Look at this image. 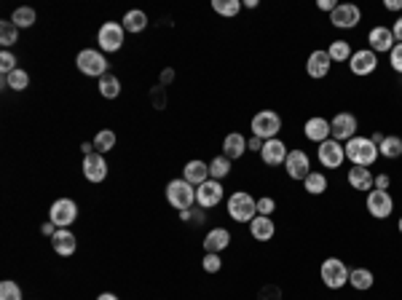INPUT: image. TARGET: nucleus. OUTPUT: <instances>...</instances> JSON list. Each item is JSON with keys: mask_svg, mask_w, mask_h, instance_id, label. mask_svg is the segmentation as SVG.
Wrapping results in <instances>:
<instances>
[{"mask_svg": "<svg viewBox=\"0 0 402 300\" xmlns=\"http://www.w3.org/2000/svg\"><path fill=\"white\" fill-rule=\"evenodd\" d=\"M343 150H346V159L351 161V166H367L370 169V164H376L378 161V145L370 140V137H351V140L343 145Z\"/></svg>", "mask_w": 402, "mask_h": 300, "instance_id": "obj_1", "label": "nucleus"}, {"mask_svg": "<svg viewBox=\"0 0 402 300\" xmlns=\"http://www.w3.org/2000/svg\"><path fill=\"white\" fill-rule=\"evenodd\" d=\"M228 215L236 222H252L258 218V199H252L247 191H236L228 199Z\"/></svg>", "mask_w": 402, "mask_h": 300, "instance_id": "obj_2", "label": "nucleus"}, {"mask_svg": "<svg viewBox=\"0 0 402 300\" xmlns=\"http://www.w3.org/2000/svg\"><path fill=\"white\" fill-rule=\"evenodd\" d=\"M166 201L180 212H191V206L196 204V188L188 180H172L166 185Z\"/></svg>", "mask_w": 402, "mask_h": 300, "instance_id": "obj_3", "label": "nucleus"}, {"mask_svg": "<svg viewBox=\"0 0 402 300\" xmlns=\"http://www.w3.org/2000/svg\"><path fill=\"white\" fill-rule=\"evenodd\" d=\"M250 129H252V137H258V140H263V142L274 140L281 129L279 113H274V110H261V113H255Z\"/></svg>", "mask_w": 402, "mask_h": 300, "instance_id": "obj_4", "label": "nucleus"}, {"mask_svg": "<svg viewBox=\"0 0 402 300\" xmlns=\"http://www.w3.org/2000/svg\"><path fill=\"white\" fill-rule=\"evenodd\" d=\"M349 268H346V263L341 258H327V261L322 263L320 268V276L324 281V287H330V290H341L349 284Z\"/></svg>", "mask_w": 402, "mask_h": 300, "instance_id": "obj_5", "label": "nucleus"}, {"mask_svg": "<svg viewBox=\"0 0 402 300\" xmlns=\"http://www.w3.org/2000/svg\"><path fill=\"white\" fill-rule=\"evenodd\" d=\"M76 64H78V70L83 76H89V78H102V76H107L105 70H107V60H105V54L97 51V48H83L78 57H76Z\"/></svg>", "mask_w": 402, "mask_h": 300, "instance_id": "obj_6", "label": "nucleus"}, {"mask_svg": "<svg viewBox=\"0 0 402 300\" xmlns=\"http://www.w3.org/2000/svg\"><path fill=\"white\" fill-rule=\"evenodd\" d=\"M78 218V204L73 199H60L51 204V209H49V220L54 222L57 228H67V225H73Z\"/></svg>", "mask_w": 402, "mask_h": 300, "instance_id": "obj_7", "label": "nucleus"}, {"mask_svg": "<svg viewBox=\"0 0 402 300\" xmlns=\"http://www.w3.org/2000/svg\"><path fill=\"white\" fill-rule=\"evenodd\" d=\"M365 206H367V212H370L376 220H386V218L392 215V209H394V199H392L389 191H376V188H373V191L367 193Z\"/></svg>", "mask_w": 402, "mask_h": 300, "instance_id": "obj_8", "label": "nucleus"}, {"mask_svg": "<svg viewBox=\"0 0 402 300\" xmlns=\"http://www.w3.org/2000/svg\"><path fill=\"white\" fill-rule=\"evenodd\" d=\"M360 21H362V11H360V6H354V3H341V6H335L333 14H330V24L338 27V30H351V27H357Z\"/></svg>", "mask_w": 402, "mask_h": 300, "instance_id": "obj_9", "label": "nucleus"}, {"mask_svg": "<svg viewBox=\"0 0 402 300\" xmlns=\"http://www.w3.org/2000/svg\"><path fill=\"white\" fill-rule=\"evenodd\" d=\"M97 43H100L102 51H107V54L119 51L121 46H123V24H119V21H105L100 27V33H97Z\"/></svg>", "mask_w": 402, "mask_h": 300, "instance_id": "obj_10", "label": "nucleus"}, {"mask_svg": "<svg viewBox=\"0 0 402 300\" xmlns=\"http://www.w3.org/2000/svg\"><path fill=\"white\" fill-rule=\"evenodd\" d=\"M284 169H287V175L292 177V180H306L308 175H311V161L306 156V150L301 148H295V150H290L287 153V161H284Z\"/></svg>", "mask_w": 402, "mask_h": 300, "instance_id": "obj_11", "label": "nucleus"}, {"mask_svg": "<svg viewBox=\"0 0 402 300\" xmlns=\"http://www.w3.org/2000/svg\"><path fill=\"white\" fill-rule=\"evenodd\" d=\"M317 156H320V164L324 169H338L343 161H346V150H343V145L338 140H324L320 145V150H317Z\"/></svg>", "mask_w": 402, "mask_h": 300, "instance_id": "obj_12", "label": "nucleus"}, {"mask_svg": "<svg viewBox=\"0 0 402 300\" xmlns=\"http://www.w3.org/2000/svg\"><path fill=\"white\" fill-rule=\"evenodd\" d=\"M376 67H378V54L370 51V48H360V51H354L351 60H349V70H351L354 76H360V78L370 76Z\"/></svg>", "mask_w": 402, "mask_h": 300, "instance_id": "obj_13", "label": "nucleus"}, {"mask_svg": "<svg viewBox=\"0 0 402 300\" xmlns=\"http://www.w3.org/2000/svg\"><path fill=\"white\" fill-rule=\"evenodd\" d=\"M222 185L220 180H207L201 182L199 188H196V204H199L201 209H212V206H218L222 201Z\"/></svg>", "mask_w": 402, "mask_h": 300, "instance_id": "obj_14", "label": "nucleus"}, {"mask_svg": "<svg viewBox=\"0 0 402 300\" xmlns=\"http://www.w3.org/2000/svg\"><path fill=\"white\" fill-rule=\"evenodd\" d=\"M357 129H360V123L357 118L351 116V113H338L335 118L330 121V132H333V140H351V137H357Z\"/></svg>", "mask_w": 402, "mask_h": 300, "instance_id": "obj_15", "label": "nucleus"}, {"mask_svg": "<svg viewBox=\"0 0 402 300\" xmlns=\"http://www.w3.org/2000/svg\"><path fill=\"white\" fill-rule=\"evenodd\" d=\"M367 43H370V51H376V54H389L392 48H394V33H392V27H373L370 33H367Z\"/></svg>", "mask_w": 402, "mask_h": 300, "instance_id": "obj_16", "label": "nucleus"}, {"mask_svg": "<svg viewBox=\"0 0 402 300\" xmlns=\"http://www.w3.org/2000/svg\"><path fill=\"white\" fill-rule=\"evenodd\" d=\"M330 67H333V60H330V54H327L324 48L311 51L308 60H306V73H308V78H324V76L330 73Z\"/></svg>", "mask_w": 402, "mask_h": 300, "instance_id": "obj_17", "label": "nucleus"}, {"mask_svg": "<svg viewBox=\"0 0 402 300\" xmlns=\"http://www.w3.org/2000/svg\"><path fill=\"white\" fill-rule=\"evenodd\" d=\"M287 145L279 140V137H274V140H265L263 142V150H261V159L265 166H279L287 161Z\"/></svg>", "mask_w": 402, "mask_h": 300, "instance_id": "obj_18", "label": "nucleus"}, {"mask_svg": "<svg viewBox=\"0 0 402 300\" xmlns=\"http://www.w3.org/2000/svg\"><path fill=\"white\" fill-rule=\"evenodd\" d=\"M83 175H86V180L89 182H102L107 177V161L102 153H89L86 159H83Z\"/></svg>", "mask_w": 402, "mask_h": 300, "instance_id": "obj_19", "label": "nucleus"}, {"mask_svg": "<svg viewBox=\"0 0 402 300\" xmlns=\"http://www.w3.org/2000/svg\"><path fill=\"white\" fill-rule=\"evenodd\" d=\"M303 134H306V140L311 142H324L333 137V132H330V121L322 118V116H314V118L306 121V126H303Z\"/></svg>", "mask_w": 402, "mask_h": 300, "instance_id": "obj_20", "label": "nucleus"}, {"mask_svg": "<svg viewBox=\"0 0 402 300\" xmlns=\"http://www.w3.org/2000/svg\"><path fill=\"white\" fill-rule=\"evenodd\" d=\"M51 247H54V252H57L60 258H70V255L76 252V247H78L76 233H70L67 228H57V233L51 236Z\"/></svg>", "mask_w": 402, "mask_h": 300, "instance_id": "obj_21", "label": "nucleus"}, {"mask_svg": "<svg viewBox=\"0 0 402 300\" xmlns=\"http://www.w3.org/2000/svg\"><path fill=\"white\" fill-rule=\"evenodd\" d=\"M373 172L367 169V166H351L349 169V185L354 188V191H360V193H370L373 191Z\"/></svg>", "mask_w": 402, "mask_h": 300, "instance_id": "obj_22", "label": "nucleus"}, {"mask_svg": "<svg viewBox=\"0 0 402 300\" xmlns=\"http://www.w3.org/2000/svg\"><path fill=\"white\" fill-rule=\"evenodd\" d=\"M228 247H231V233H228L225 228H212V231L204 236V249H207V252L220 255L222 249H228Z\"/></svg>", "mask_w": 402, "mask_h": 300, "instance_id": "obj_23", "label": "nucleus"}, {"mask_svg": "<svg viewBox=\"0 0 402 300\" xmlns=\"http://www.w3.org/2000/svg\"><path fill=\"white\" fill-rule=\"evenodd\" d=\"M250 233H252V239H258V241H271L277 236V225H274L271 218L258 215L255 220L250 222Z\"/></svg>", "mask_w": 402, "mask_h": 300, "instance_id": "obj_24", "label": "nucleus"}, {"mask_svg": "<svg viewBox=\"0 0 402 300\" xmlns=\"http://www.w3.org/2000/svg\"><path fill=\"white\" fill-rule=\"evenodd\" d=\"M182 180H188L191 185L199 188L201 182L209 180V164H204V161H188L185 169H182Z\"/></svg>", "mask_w": 402, "mask_h": 300, "instance_id": "obj_25", "label": "nucleus"}, {"mask_svg": "<svg viewBox=\"0 0 402 300\" xmlns=\"http://www.w3.org/2000/svg\"><path fill=\"white\" fill-rule=\"evenodd\" d=\"M247 153V137L239 134V132H234V134H228L225 140H222V156L231 161L241 159Z\"/></svg>", "mask_w": 402, "mask_h": 300, "instance_id": "obj_26", "label": "nucleus"}, {"mask_svg": "<svg viewBox=\"0 0 402 300\" xmlns=\"http://www.w3.org/2000/svg\"><path fill=\"white\" fill-rule=\"evenodd\" d=\"M373 281H376V276H373V271H367V268H354V271L349 274V284H351L354 290H360V292L370 290Z\"/></svg>", "mask_w": 402, "mask_h": 300, "instance_id": "obj_27", "label": "nucleus"}, {"mask_svg": "<svg viewBox=\"0 0 402 300\" xmlns=\"http://www.w3.org/2000/svg\"><path fill=\"white\" fill-rule=\"evenodd\" d=\"M145 27H148V14L140 11V8H134V11H129L123 17V30L126 33H142Z\"/></svg>", "mask_w": 402, "mask_h": 300, "instance_id": "obj_28", "label": "nucleus"}, {"mask_svg": "<svg viewBox=\"0 0 402 300\" xmlns=\"http://www.w3.org/2000/svg\"><path fill=\"white\" fill-rule=\"evenodd\" d=\"M378 153H381L383 159H400L402 156V137H397V134L383 137V142L378 145Z\"/></svg>", "mask_w": 402, "mask_h": 300, "instance_id": "obj_29", "label": "nucleus"}, {"mask_svg": "<svg viewBox=\"0 0 402 300\" xmlns=\"http://www.w3.org/2000/svg\"><path fill=\"white\" fill-rule=\"evenodd\" d=\"M327 54H330L333 62H349L354 51H351V43L349 40H333L330 48H327Z\"/></svg>", "mask_w": 402, "mask_h": 300, "instance_id": "obj_30", "label": "nucleus"}, {"mask_svg": "<svg viewBox=\"0 0 402 300\" xmlns=\"http://www.w3.org/2000/svg\"><path fill=\"white\" fill-rule=\"evenodd\" d=\"M303 188H306V193H311V196H322V193L327 191V177H324L322 172H311V175L303 180Z\"/></svg>", "mask_w": 402, "mask_h": 300, "instance_id": "obj_31", "label": "nucleus"}, {"mask_svg": "<svg viewBox=\"0 0 402 300\" xmlns=\"http://www.w3.org/2000/svg\"><path fill=\"white\" fill-rule=\"evenodd\" d=\"M228 175H231V159L218 156V159L209 161V180H222Z\"/></svg>", "mask_w": 402, "mask_h": 300, "instance_id": "obj_32", "label": "nucleus"}, {"mask_svg": "<svg viewBox=\"0 0 402 300\" xmlns=\"http://www.w3.org/2000/svg\"><path fill=\"white\" fill-rule=\"evenodd\" d=\"M3 83L8 86V89H14V91H24L27 86H30V76L24 73V70H14V73H8V76H3Z\"/></svg>", "mask_w": 402, "mask_h": 300, "instance_id": "obj_33", "label": "nucleus"}, {"mask_svg": "<svg viewBox=\"0 0 402 300\" xmlns=\"http://www.w3.org/2000/svg\"><path fill=\"white\" fill-rule=\"evenodd\" d=\"M100 94L105 100H116L121 94V80L116 76H102L100 78Z\"/></svg>", "mask_w": 402, "mask_h": 300, "instance_id": "obj_34", "label": "nucleus"}, {"mask_svg": "<svg viewBox=\"0 0 402 300\" xmlns=\"http://www.w3.org/2000/svg\"><path fill=\"white\" fill-rule=\"evenodd\" d=\"M17 40H19V27H17L11 19L0 21V43L8 48V46H14Z\"/></svg>", "mask_w": 402, "mask_h": 300, "instance_id": "obj_35", "label": "nucleus"}, {"mask_svg": "<svg viewBox=\"0 0 402 300\" xmlns=\"http://www.w3.org/2000/svg\"><path fill=\"white\" fill-rule=\"evenodd\" d=\"M91 145H94V150H97V153H102V156H105V153H107V150H113V145H116V132H110V129H102L100 134L94 137V142H91Z\"/></svg>", "mask_w": 402, "mask_h": 300, "instance_id": "obj_36", "label": "nucleus"}, {"mask_svg": "<svg viewBox=\"0 0 402 300\" xmlns=\"http://www.w3.org/2000/svg\"><path fill=\"white\" fill-rule=\"evenodd\" d=\"M11 21H14L19 30H24V27H33V24H35V11H33L30 6H21V8H17V11L11 14Z\"/></svg>", "mask_w": 402, "mask_h": 300, "instance_id": "obj_37", "label": "nucleus"}, {"mask_svg": "<svg viewBox=\"0 0 402 300\" xmlns=\"http://www.w3.org/2000/svg\"><path fill=\"white\" fill-rule=\"evenodd\" d=\"M212 8H215V14H220V17H236L241 11V3L239 0H212Z\"/></svg>", "mask_w": 402, "mask_h": 300, "instance_id": "obj_38", "label": "nucleus"}, {"mask_svg": "<svg viewBox=\"0 0 402 300\" xmlns=\"http://www.w3.org/2000/svg\"><path fill=\"white\" fill-rule=\"evenodd\" d=\"M0 300H21V290L17 281H0Z\"/></svg>", "mask_w": 402, "mask_h": 300, "instance_id": "obj_39", "label": "nucleus"}, {"mask_svg": "<svg viewBox=\"0 0 402 300\" xmlns=\"http://www.w3.org/2000/svg\"><path fill=\"white\" fill-rule=\"evenodd\" d=\"M201 268H204L207 274H218V271L222 268L220 255H215V252H207V255H204V261H201Z\"/></svg>", "mask_w": 402, "mask_h": 300, "instance_id": "obj_40", "label": "nucleus"}, {"mask_svg": "<svg viewBox=\"0 0 402 300\" xmlns=\"http://www.w3.org/2000/svg\"><path fill=\"white\" fill-rule=\"evenodd\" d=\"M14 70H17V57H14L11 51H3V54H0V73L8 76V73H14Z\"/></svg>", "mask_w": 402, "mask_h": 300, "instance_id": "obj_41", "label": "nucleus"}, {"mask_svg": "<svg viewBox=\"0 0 402 300\" xmlns=\"http://www.w3.org/2000/svg\"><path fill=\"white\" fill-rule=\"evenodd\" d=\"M389 64L394 73H402V43H394V48L389 51Z\"/></svg>", "mask_w": 402, "mask_h": 300, "instance_id": "obj_42", "label": "nucleus"}, {"mask_svg": "<svg viewBox=\"0 0 402 300\" xmlns=\"http://www.w3.org/2000/svg\"><path fill=\"white\" fill-rule=\"evenodd\" d=\"M274 209H277V201L271 199V196H263V199H258V215L271 218V215H274Z\"/></svg>", "mask_w": 402, "mask_h": 300, "instance_id": "obj_43", "label": "nucleus"}, {"mask_svg": "<svg viewBox=\"0 0 402 300\" xmlns=\"http://www.w3.org/2000/svg\"><path fill=\"white\" fill-rule=\"evenodd\" d=\"M389 177H386V175H378V177H376V180H373V188H376V191H389Z\"/></svg>", "mask_w": 402, "mask_h": 300, "instance_id": "obj_44", "label": "nucleus"}, {"mask_svg": "<svg viewBox=\"0 0 402 300\" xmlns=\"http://www.w3.org/2000/svg\"><path fill=\"white\" fill-rule=\"evenodd\" d=\"M247 150H258V153H261L263 140H258V137H250V140H247Z\"/></svg>", "mask_w": 402, "mask_h": 300, "instance_id": "obj_45", "label": "nucleus"}, {"mask_svg": "<svg viewBox=\"0 0 402 300\" xmlns=\"http://www.w3.org/2000/svg\"><path fill=\"white\" fill-rule=\"evenodd\" d=\"M392 33H394V40H397V43H402V17L394 21V24H392Z\"/></svg>", "mask_w": 402, "mask_h": 300, "instance_id": "obj_46", "label": "nucleus"}, {"mask_svg": "<svg viewBox=\"0 0 402 300\" xmlns=\"http://www.w3.org/2000/svg\"><path fill=\"white\" fill-rule=\"evenodd\" d=\"M317 8H322V11H327V14H333L335 3H333V0H320V3H317Z\"/></svg>", "mask_w": 402, "mask_h": 300, "instance_id": "obj_47", "label": "nucleus"}, {"mask_svg": "<svg viewBox=\"0 0 402 300\" xmlns=\"http://www.w3.org/2000/svg\"><path fill=\"white\" fill-rule=\"evenodd\" d=\"M383 6H386L389 11H402V0H386Z\"/></svg>", "mask_w": 402, "mask_h": 300, "instance_id": "obj_48", "label": "nucleus"}, {"mask_svg": "<svg viewBox=\"0 0 402 300\" xmlns=\"http://www.w3.org/2000/svg\"><path fill=\"white\" fill-rule=\"evenodd\" d=\"M172 78H175V73H172V70H164V73H161V83H169Z\"/></svg>", "mask_w": 402, "mask_h": 300, "instance_id": "obj_49", "label": "nucleus"}, {"mask_svg": "<svg viewBox=\"0 0 402 300\" xmlns=\"http://www.w3.org/2000/svg\"><path fill=\"white\" fill-rule=\"evenodd\" d=\"M164 105H166V102L161 100V86H159V89H156V107H164Z\"/></svg>", "mask_w": 402, "mask_h": 300, "instance_id": "obj_50", "label": "nucleus"}, {"mask_svg": "<svg viewBox=\"0 0 402 300\" xmlns=\"http://www.w3.org/2000/svg\"><path fill=\"white\" fill-rule=\"evenodd\" d=\"M97 300H119V298H116L113 292H102V295H100V298H97Z\"/></svg>", "mask_w": 402, "mask_h": 300, "instance_id": "obj_51", "label": "nucleus"}, {"mask_svg": "<svg viewBox=\"0 0 402 300\" xmlns=\"http://www.w3.org/2000/svg\"><path fill=\"white\" fill-rule=\"evenodd\" d=\"M370 140L376 142V145H381V142H383V134H381V132H376V134H373V137H370Z\"/></svg>", "mask_w": 402, "mask_h": 300, "instance_id": "obj_52", "label": "nucleus"}, {"mask_svg": "<svg viewBox=\"0 0 402 300\" xmlns=\"http://www.w3.org/2000/svg\"><path fill=\"white\" fill-rule=\"evenodd\" d=\"M397 228H400V233H402V218H400V225H397Z\"/></svg>", "mask_w": 402, "mask_h": 300, "instance_id": "obj_53", "label": "nucleus"}]
</instances>
